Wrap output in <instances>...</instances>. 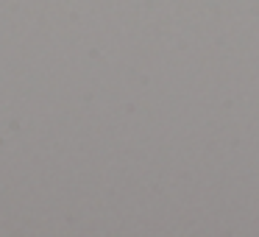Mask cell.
Returning <instances> with one entry per match:
<instances>
[]
</instances>
